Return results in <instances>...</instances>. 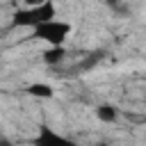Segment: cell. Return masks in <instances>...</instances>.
Returning a JSON list of instances; mask_svg holds the SVG:
<instances>
[{
  "label": "cell",
  "instance_id": "6da1fadb",
  "mask_svg": "<svg viewBox=\"0 0 146 146\" xmlns=\"http://www.w3.org/2000/svg\"><path fill=\"white\" fill-rule=\"evenodd\" d=\"M57 18V7L52 0H46L43 5H36V7H25V9H16L11 14V27H36L46 21H52Z\"/></svg>",
  "mask_w": 146,
  "mask_h": 146
},
{
  "label": "cell",
  "instance_id": "7a4b0ae2",
  "mask_svg": "<svg viewBox=\"0 0 146 146\" xmlns=\"http://www.w3.org/2000/svg\"><path fill=\"white\" fill-rule=\"evenodd\" d=\"M71 23L68 21H62V18H52V21H46L36 27H32V39H39L43 43H48V48H55V46H64L66 39L71 36Z\"/></svg>",
  "mask_w": 146,
  "mask_h": 146
},
{
  "label": "cell",
  "instance_id": "3957f363",
  "mask_svg": "<svg viewBox=\"0 0 146 146\" xmlns=\"http://www.w3.org/2000/svg\"><path fill=\"white\" fill-rule=\"evenodd\" d=\"M32 146H78V144L73 139L64 137L62 132L52 130L50 125H39V132H36Z\"/></svg>",
  "mask_w": 146,
  "mask_h": 146
},
{
  "label": "cell",
  "instance_id": "277c9868",
  "mask_svg": "<svg viewBox=\"0 0 146 146\" xmlns=\"http://www.w3.org/2000/svg\"><path fill=\"white\" fill-rule=\"evenodd\" d=\"M64 55H66V50H64V46H55V48H46V50H43V62H46V64H59V62L64 59Z\"/></svg>",
  "mask_w": 146,
  "mask_h": 146
},
{
  "label": "cell",
  "instance_id": "5b68a950",
  "mask_svg": "<svg viewBox=\"0 0 146 146\" xmlns=\"http://www.w3.org/2000/svg\"><path fill=\"white\" fill-rule=\"evenodd\" d=\"M27 94L36 96V98H52V87L46 84V82H34V84L27 87Z\"/></svg>",
  "mask_w": 146,
  "mask_h": 146
},
{
  "label": "cell",
  "instance_id": "8992f818",
  "mask_svg": "<svg viewBox=\"0 0 146 146\" xmlns=\"http://www.w3.org/2000/svg\"><path fill=\"white\" fill-rule=\"evenodd\" d=\"M96 116H98L100 121H105V123H114V121H116V116H119V112H116V107H114V105H98Z\"/></svg>",
  "mask_w": 146,
  "mask_h": 146
},
{
  "label": "cell",
  "instance_id": "52a82bcc",
  "mask_svg": "<svg viewBox=\"0 0 146 146\" xmlns=\"http://www.w3.org/2000/svg\"><path fill=\"white\" fill-rule=\"evenodd\" d=\"M105 5H107V7H112V9H116V11H119V9H123V0H105Z\"/></svg>",
  "mask_w": 146,
  "mask_h": 146
},
{
  "label": "cell",
  "instance_id": "ba28073f",
  "mask_svg": "<svg viewBox=\"0 0 146 146\" xmlns=\"http://www.w3.org/2000/svg\"><path fill=\"white\" fill-rule=\"evenodd\" d=\"M25 2V7H36V5H43L46 0H23Z\"/></svg>",
  "mask_w": 146,
  "mask_h": 146
},
{
  "label": "cell",
  "instance_id": "9c48e42d",
  "mask_svg": "<svg viewBox=\"0 0 146 146\" xmlns=\"http://www.w3.org/2000/svg\"><path fill=\"white\" fill-rule=\"evenodd\" d=\"M0 146H16L11 139H7V137H0Z\"/></svg>",
  "mask_w": 146,
  "mask_h": 146
}]
</instances>
